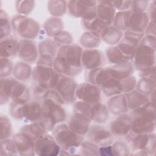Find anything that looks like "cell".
I'll list each match as a JSON object with an SVG mask.
<instances>
[{
	"label": "cell",
	"mask_w": 156,
	"mask_h": 156,
	"mask_svg": "<svg viewBox=\"0 0 156 156\" xmlns=\"http://www.w3.org/2000/svg\"><path fill=\"white\" fill-rule=\"evenodd\" d=\"M80 48L76 45L63 47L55 60L56 69L67 74H74L80 68Z\"/></svg>",
	"instance_id": "1"
},
{
	"label": "cell",
	"mask_w": 156,
	"mask_h": 156,
	"mask_svg": "<svg viewBox=\"0 0 156 156\" xmlns=\"http://www.w3.org/2000/svg\"><path fill=\"white\" fill-rule=\"evenodd\" d=\"M137 117L132 120V130L135 133H147L152 131L155 126V110L152 104H147L136 110Z\"/></svg>",
	"instance_id": "2"
},
{
	"label": "cell",
	"mask_w": 156,
	"mask_h": 156,
	"mask_svg": "<svg viewBox=\"0 0 156 156\" xmlns=\"http://www.w3.org/2000/svg\"><path fill=\"white\" fill-rule=\"evenodd\" d=\"M55 139L59 146L64 150L69 152L73 151L79 146L81 143V138L70 130L65 124L58 126L53 132Z\"/></svg>",
	"instance_id": "3"
},
{
	"label": "cell",
	"mask_w": 156,
	"mask_h": 156,
	"mask_svg": "<svg viewBox=\"0 0 156 156\" xmlns=\"http://www.w3.org/2000/svg\"><path fill=\"white\" fill-rule=\"evenodd\" d=\"M59 146L50 135H43L35 143V152L38 155H55L59 152Z\"/></svg>",
	"instance_id": "4"
},
{
	"label": "cell",
	"mask_w": 156,
	"mask_h": 156,
	"mask_svg": "<svg viewBox=\"0 0 156 156\" xmlns=\"http://www.w3.org/2000/svg\"><path fill=\"white\" fill-rule=\"evenodd\" d=\"M13 143L17 151L21 155H33L35 151V143L27 134H17L13 138Z\"/></svg>",
	"instance_id": "5"
},
{
	"label": "cell",
	"mask_w": 156,
	"mask_h": 156,
	"mask_svg": "<svg viewBox=\"0 0 156 156\" xmlns=\"http://www.w3.org/2000/svg\"><path fill=\"white\" fill-rule=\"evenodd\" d=\"M77 96L84 102L96 103L100 98V91L98 87L88 83L80 85L77 89Z\"/></svg>",
	"instance_id": "6"
},
{
	"label": "cell",
	"mask_w": 156,
	"mask_h": 156,
	"mask_svg": "<svg viewBox=\"0 0 156 156\" xmlns=\"http://www.w3.org/2000/svg\"><path fill=\"white\" fill-rule=\"evenodd\" d=\"M154 63V50H152V48L147 46H140L136 52L135 65L136 66L141 68L146 66H151L152 62Z\"/></svg>",
	"instance_id": "7"
},
{
	"label": "cell",
	"mask_w": 156,
	"mask_h": 156,
	"mask_svg": "<svg viewBox=\"0 0 156 156\" xmlns=\"http://www.w3.org/2000/svg\"><path fill=\"white\" fill-rule=\"evenodd\" d=\"M113 122V124L112 123L111 129L113 133L116 135L122 136L132 130V119L128 116H121Z\"/></svg>",
	"instance_id": "8"
},
{
	"label": "cell",
	"mask_w": 156,
	"mask_h": 156,
	"mask_svg": "<svg viewBox=\"0 0 156 156\" xmlns=\"http://www.w3.org/2000/svg\"><path fill=\"white\" fill-rule=\"evenodd\" d=\"M89 120L85 116L77 113L70 121L69 126L73 131L79 135H84L88 130Z\"/></svg>",
	"instance_id": "9"
},
{
	"label": "cell",
	"mask_w": 156,
	"mask_h": 156,
	"mask_svg": "<svg viewBox=\"0 0 156 156\" xmlns=\"http://www.w3.org/2000/svg\"><path fill=\"white\" fill-rule=\"evenodd\" d=\"M96 127L91 129L89 132V138L92 142L101 144L103 146L110 144L111 143V136L110 133L102 128L99 127V126H98V127L97 126Z\"/></svg>",
	"instance_id": "10"
},
{
	"label": "cell",
	"mask_w": 156,
	"mask_h": 156,
	"mask_svg": "<svg viewBox=\"0 0 156 156\" xmlns=\"http://www.w3.org/2000/svg\"><path fill=\"white\" fill-rule=\"evenodd\" d=\"M83 54V55L91 58H82V63L85 65L87 68H93L94 66H98L100 64L99 62L101 61V56L98 51L87 50Z\"/></svg>",
	"instance_id": "11"
},
{
	"label": "cell",
	"mask_w": 156,
	"mask_h": 156,
	"mask_svg": "<svg viewBox=\"0 0 156 156\" xmlns=\"http://www.w3.org/2000/svg\"><path fill=\"white\" fill-rule=\"evenodd\" d=\"M4 48V49L1 50V52L3 51H4V56H9L13 54L15 51V49L16 48V41L9 38V40L4 41V44L1 43V48Z\"/></svg>",
	"instance_id": "12"
},
{
	"label": "cell",
	"mask_w": 156,
	"mask_h": 156,
	"mask_svg": "<svg viewBox=\"0 0 156 156\" xmlns=\"http://www.w3.org/2000/svg\"><path fill=\"white\" fill-rule=\"evenodd\" d=\"M82 149L83 151H81L82 154H83L85 152H87L86 153V155H97L98 148L96 147V145H94L93 143H84L82 144Z\"/></svg>",
	"instance_id": "13"
}]
</instances>
